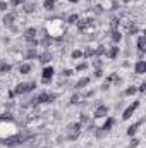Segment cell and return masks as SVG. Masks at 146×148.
Masks as SVG:
<instances>
[{"label": "cell", "mask_w": 146, "mask_h": 148, "mask_svg": "<svg viewBox=\"0 0 146 148\" xmlns=\"http://www.w3.org/2000/svg\"><path fill=\"white\" fill-rule=\"evenodd\" d=\"M136 93H138V86H129V88L124 90L122 97H132V95H136Z\"/></svg>", "instance_id": "obj_25"}, {"label": "cell", "mask_w": 146, "mask_h": 148, "mask_svg": "<svg viewBox=\"0 0 146 148\" xmlns=\"http://www.w3.org/2000/svg\"><path fill=\"white\" fill-rule=\"evenodd\" d=\"M59 98V93H50V91H41L35 98L29 100V105H40V103H52Z\"/></svg>", "instance_id": "obj_3"}, {"label": "cell", "mask_w": 146, "mask_h": 148, "mask_svg": "<svg viewBox=\"0 0 146 148\" xmlns=\"http://www.w3.org/2000/svg\"><path fill=\"white\" fill-rule=\"evenodd\" d=\"M36 88V81H23V83H17L16 88L12 90L16 97L19 95H26V93H31L33 90Z\"/></svg>", "instance_id": "obj_4"}, {"label": "cell", "mask_w": 146, "mask_h": 148, "mask_svg": "<svg viewBox=\"0 0 146 148\" xmlns=\"http://www.w3.org/2000/svg\"><path fill=\"white\" fill-rule=\"evenodd\" d=\"M31 71H33V66H31L29 62H24V64L19 66V73L21 74H29Z\"/></svg>", "instance_id": "obj_22"}, {"label": "cell", "mask_w": 146, "mask_h": 148, "mask_svg": "<svg viewBox=\"0 0 146 148\" xmlns=\"http://www.w3.org/2000/svg\"><path fill=\"white\" fill-rule=\"evenodd\" d=\"M83 57H84V59H91V57H96V55H95V48H91V47H86V48L83 50Z\"/></svg>", "instance_id": "obj_24"}, {"label": "cell", "mask_w": 146, "mask_h": 148, "mask_svg": "<svg viewBox=\"0 0 146 148\" xmlns=\"http://www.w3.org/2000/svg\"><path fill=\"white\" fill-rule=\"evenodd\" d=\"M91 66H93V69H103V60H102V57H95V60H91Z\"/></svg>", "instance_id": "obj_26"}, {"label": "cell", "mask_w": 146, "mask_h": 148, "mask_svg": "<svg viewBox=\"0 0 146 148\" xmlns=\"http://www.w3.org/2000/svg\"><path fill=\"white\" fill-rule=\"evenodd\" d=\"M139 105H141V100H134V102L126 109V110L122 112V121H129V119L132 117V114L139 109Z\"/></svg>", "instance_id": "obj_6"}, {"label": "cell", "mask_w": 146, "mask_h": 148, "mask_svg": "<svg viewBox=\"0 0 146 148\" xmlns=\"http://www.w3.org/2000/svg\"><path fill=\"white\" fill-rule=\"evenodd\" d=\"M112 9H113V10H115V9H119V2H117V0H113V2H112Z\"/></svg>", "instance_id": "obj_45"}, {"label": "cell", "mask_w": 146, "mask_h": 148, "mask_svg": "<svg viewBox=\"0 0 146 148\" xmlns=\"http://www.w3.org/2000/svg\"><path fill=\"white\" fill-rule=\"evenodd\" d=\"M136 47H138V50H139L141 53H145V52H146V36H145V35L138 36V41H136Z\"/></svg>", "instance_id": "obj_17"}, {"label": "cell", "mask_w": 146, "mask_h": 148, "mask_svg": "<svg viewBox=\"0 0 146 148\" xmlns=\"http://www.w3.org/2000/svg\"><path fill=\"white\" fill-rule=\"evenodd\" d=\"M110 112V107L108 105H105V103H100L96 109H95V112H93V119H105L107 115H108Z\"/></svg>", "instance_id": "obj_7"}, {"label": "cell", "mask_w": 146, "mask_h": 148, "mask_svg": "<svg viewBox=\"0 0 146 148\" xmlns=\"http://www.w3.org/2000/svg\"><path fill=\"white\" fill-rule=\"evenodd\" d=\"M136 2H139V0H136Z\"/></svg>", "instance_id": "obj_50"}, {"label": "cell", "mask_w": 146, "mask_h": 148, "mask_svg": "<svg viewBox=\"0 0 146 148\" xmlns=\"http://www.w3.org/2000/svg\"><path fill=\"white\" fill-rule=\"evenodd\" d=\"M24 2L23 0H9V5H12V7H19V5H23Z\"/></svg>", "instance_id": "obj_39"}, {"label": "cell", "mask_w": 146, "mask_h": 148, "mask_svg": "<svg viewBox=\"0 0 146 148\" xmlns=\"http://www.w3.org/2000/svg\"><path fill=\"white\" fill-rule=\"evenodd\" d=\"M113 124H115V119H113V117H110V115H107V117H105V122L102 124V127H100V129H102L103 133H107V131H110V129L113 127Z\"/></svg>", "instance_id": "obj_14"}, {"label": "cell", "mask_w": 146, "mask_h": 148, "mask_svg": "<svg viewBox=\"0 0 146 148\" xmlns=\"http://www.w3.org/2000/svg\"><path fill=\"white\" fill-rule=\"evenodd\" d=\"M138 91H139V93H145L146 91V83H141V84L138 86Z\"/></svg>", "instance_id": "obj_44"}, {"label": "cell", "mask_w": 146, "mask_h": 148, "mask_svg": "<svg viewBox=\"0 0 146 148\" xmlns=\"http://www.w3.org/2000/svg\"><path fill=\"white\" fill-rule=\"evenodd\" d=\"M76 24H77V29H79L81 33H84V31L93 24V21H91V19H81V17H79V21H77Z\"/></svg>", "instance_id": "obj_11"}, {"label": "cell", "mask_w": 146, "mask_h": 148, "mask_svg": "<svg viewBox=\"0 0 146 148\" xmlns=\"http://www.w3.org/2000/svg\"><path fill=\"white\" fill-rule=\"evenodd\" d=\"M79 21V14H69L67 16V19H65V23L67 24H76Z\"/></svg>", "instance_id": "obj_30"}, {"label": "cell", "mask_w": 146, "mask_h": 148, "mask_svg": "<svg viewBox=\"0 0 146 148\" xmlns=\"http://www.w3.org/2000/svg\"><path fill=\"white\" fill-rule=\"evenodd\" d=\"M23 2H26V0H23Z\"/></svg>", "instance_id": "obj_51"}, {"label": "cell", "mask_w": 146, "mask_h": 148, "mask_svg": "<svg viewBox=\"0 0 146 148\" xmlns=\"http://www.w3.org/2000/svg\"><path fill=\"white\" fill-rule=\"evenodd\" d=\"M43 9L45 10H53L55 9V0H43Z\"/></svg>", "instance_id": "obj_27"}, {"label": "cell", "mask_w": 146, "mask_h": 148, "mask_svg": "<svg viewBox=\"0 0 146 148\" xmlns=\"http://www.w3.org/2000/svg\"><path fill=\"white\" fill-rule=\"evenodd\" d=\"M93 12H95V14H102V12H103V7H102L100 3H95V5H93Z\"/></svg>", "instance_id": "obj_36"}, {"label": "cell", "mask_w": 146, "mask_h": 148, "mask_svg": "<svg viewBox=\"0 0 146 148\" xmlns=\"http://www.w3.org/2000/svg\"><path fill=\"white\" fill-rule=\"evenodd\" d=\"M55 2H57V0H55Z\"/></svg>", "instance_id": "obj_52"}, {"label": "cell", "mask_w": 146, "mask_h": 148, "mask_svg": "<svg viewBox=\"0 0 146 148\" xmlns=\"http://www.w3.org/2000/svg\"><path fill=\"white\" fill-rule=\"evenodd\" d=\"M110 40H112L113 45H119V43H120V40H122V33H120L119 28H117V29H110Z\"/></svg>", "instance_id": "obj_13"}, {"label": "cell", "mask_w": 146, "mask_h": 148, "mask_svg": "<svg viewBox=\"0 0 146 148\" xmlns=\"http://www.w3.org/2000/svg\"><path fill=\"white\" fill-rule=\"evenodd\" d=\"M77 138H79V133H69L64 140H67V141H76Z\"/></svg>", "instance_id": "obj_34"}, {"label": "cell", "mask_w": 146, "mask_h": 148, "mask_svg": "<svg viewBox=\"0 0 146 148\" xmlns=\"http://www.w3.org/2000/svg\"><path fill=\"white\" fill-rule=\"evenodd\" d=\"M89 67V64L88 62H81V64H77L76 66V73H83V71H86Z\"/></svg>", "instance_id": "obj_31"}, {"label": "cell", "mask_w": 146, "mask_h": 148, "mask_svg": "<svg viewBox=\"0 0 146 148\" xmlns=\"http://www.w3.org/2000/svg\"><path fill=\"white\" fill-rule=\"evenodd\" d=\"M35 10H36V3H33V2L23 3V12H24V14H33Z\"/></svg>", "instance_id": "obj_20"}, {"label": "cell", "mask_w": 146, "mask_h": 148, "mask_svg": "<svg viewBox=\"0 0 146 148\" xmlns=\"http://www.w3.org/2000/svg\"><path fill=\"white\" fill-rule=\"evenodd\" d=\"M108 88H110L108 83H103V84H102V90H103V91H105V90H108Z\"/></svg>", "instance_id": "obj_47"}, {"label": "cell", "mask_w": 146, "mask_h": 148, "mask_svg": "<svg viewBox=\"0 0 146 148\" xmlns=\"http://www.w3.org/2000/svg\"><path fill=\"white\" fill-rule=\"evenodd\" d=\"M119 53H120V48H119V45H112L107 48V52H105V55L108 57L110 60H115L117 57H119Z\"/></svg>", "instance_id": "obj_9"}, {"label": "cell", "mask_w": 146, "mask_h": 148, "mask_svg": "<svg viewBox=\"0 0 146 148\" xmlns=\"http://www.w3.org/2000/svg\"><path fill=\"white\" fill-rule=\"evenodd\" d=\"M0 10H2V12H7V10H9V3L3 2V0H0Z\"/></svg>", "instance_id": "obj_38"}, {"label": "cell", "mask_w": 146, "mask_h": 148, "mask_svg": "<svg viewBox=\"0 0 146 148\" xmlns=\"http://www.w3.org/2000/svg\"><path fill=\"white\" fill-rule=\"evenodd\" d=\"M14 97H16V95H14V91H12V90H10V91H7V98H14Z\"/></svg>", "instance_id": "obj_46"}, {"label": "cell", "mask_w": 146, "mask_h": 148, "mask_svg": "<svg viewBox=\"0 0 146 148\" xmlns=\"http://www.w3.org/2000/svg\"><path fill=\"white\" fill-rule=\"evenodd\" d=\"M83 129V124L79 122V121H76V122H71L69 126H67V133H79Z\"/></svg>", "instance_id": "obj_19"}, {"label": "cell", "mask_w": 146, "mask_h": 148, "mask_svg": "<svg viewBox=\"0 0 146 148\" xmlns=\"http://www.w3.org/2000/svg\"><path fill=\"white\" fill-rule=\"evenodd\" d=\"M81 57H83V50L77 48V50H72V52H71V59H72V60H77V59H81Z\"/></svg>", "instance_id": "obj_32"}, {"label": "cell", "mask_w": 146, "mask_h": 148, "mask_svg": "<svg viewBox=\"0 0 146 148\" xmlns=\"http://www.w3.org/2000/svg\"><path fill=\"white\" fill-rule=\"evenodd\" d=\"M119 24H120V17H112V21H110L112 29H117V28H119Z\"/></svg>", "instance_id": "obj_33"}, {"label": "cell", "mask_w": 146, "mask_h": 148, "mask_svg": "<svg viewBox=\"0 0 146 148\" xmlns=\"http://www.w3.org/2000/svg\"><path fill=\"white\" fill-rule=\"evenodd\" d=\"M143 124H145V117H143V119H139L138 122H134L132 126H129V127H127V136H131V138H132V136L138 133V127H139V126H143Z\"/></svg>", "instance_id": "obj_12"}, {"label": "cell", "mask_w": 146, "mask_h": 148, "mask_svg": "<svg viewBox=\"0 0 146 148\" xmlns=\"http://www.w3.org/2000/svg\"><path fill=\"white\" fill-rule=\"evenodd\" d=\"M74 74L72 69H62V77H71Z\"/></svg>", "instance_id": "obj_37"}, {"label": "cell", "mask_w": 146, "mask_h": 148, "mask_svg": "<svg viewBox=\"0 0 146 148\" xmlns=\"http://www.w3.org/2000/svg\"><path fill=\"white\" fill-rule=\"evenodd\" d=\"M102 76H103V69H95L93 77H102Z\"/></svg>", "instance_id": "obj_43"}, {"label": "cell", "mask_w": 146, "mask_h": 148, "mask_svg": "<svg viewBox=\"0 0 146 148\" xmlns=\"http://www.w3.org/2000/svg\"><path fill=\"white\" fill-rule=\"evenodd\" d=\"M53 74H55L53 66H45L43 71H41V83L43 84H50L52 79H53Z\"/></svg>", "instance_id": "obj_5"}, {"label": "cell", "mask_w": 146, "mask_h": 148, "mask_svg": "<svg viewBox=\"0 0 146 148\" xmlns=\"http://www.w3.org/2000/svg\"><path fill=\"white\" fill-rule=\"evenodd\" d=\"M69 103H71V105H79V103H81V95H79V93H72Z\"/></svg>", "instance_id": "obj_28"}, {"label": "cell", "mask_w": 146, "mask_h": 148, "mask_svg": "<svg viewBox=\"0 0 146 148\" xmlns=\"http://www.w3.org/2000/svg\"><path fill=\"white\" fill-rule=\"evenodd\" d=\"M36 59L40 60V64H48V62H50V60L53 59V55H52V52H50V50H45V52L38 53Z\"/></svg>", "instance_id": "obj_10"}, {"label": "cell", "mask_w": 146, "mask_h": 148, "mask_svg": "<svg viewBox=\"0 0 146 148\" xmlns=\"http://www.w3.org/2000/svg\"><path fill=\"white\" fill-rule=\"evenodd\" d=\"M83 97H84V98H91V97H95V90H88V91H84Z\"/></svg>", "instance_id": "obj_42"}, {"label": "cell", "mask_w": 146, "mask_h": 148, "mask_svg": "<svg viewBox=\"0 0 146 148\" xmlns=\"http://www.w3.org/2000/svg\"><path fill=\"white\" fill-rule=\"evenodd\" d=\"M52 41H53V38L50 36V35H46V33H45V35H43V38H41V41H40V43H41V47H45V48H48V47L52 45Z\"/></svg>", "instance_id": "obj_23"}, {"label": "cell", "mask_w": 146, "mask_h": 148, "mask_svg": "<svg viewBox=\"0 0 146 148\" xmlns=\"http://www.w3.org/2000/svg\"><path fill=\"white\" fill-rule=\"evenodd\" d=\"M138 145H139V140H138V138H132L131 143H129V148H136Z\"/></svg>", "instance_id": "obj_41"}, {"label": "cell", "mask_w": 146, "mask_h": 148, "mask_svg": "<svg viewBox=\"0 0 146 148\" xmlns=\"http://www.w3.org/2000/svg\"><path fill=\"white\" fill-rule=\"evenodd\" d=\"M65 2H69V3H77L79 0H65Z\"/></svg>", "instance_id": "obj_48"}, {"label": "cell", "mask_w": 146, "mask_h": 148, "mask_svg": "<svg viewBox=\"0 0 146 148\" xmlns=\"http://www.w3.org/2000/svg\"><path fill=\"white\" fill-rule=\"evenodd\" d=\"M38 57V52H36V47H29L24 53V60H31V59H36Z\"/></svg>", "instance_id": "obj_18"}, {"label": "cell", "mask_w": 146, "mask_h": 148, "mask_svg": "<svg viewBox=\"0 0 146 148\" xmlns=\"http://www.w3.org/2000/svg\"><path fill=\"white\" fill-rule=\"evenodd\" d=\"M2 23H3V26L12 28V26H14V23H16V12H5V14H3V19H2Z\"/></svg>", "instance_id": "obj_8"}, {"label": "cell", "mask_w": 146, "mask_h": 148, "mask_svg": "<svg viewBox=\"0 0 146 148\" xmlns=\"http://www.w3.org/2000/svg\"><path fill=\"white\" fill-rule=\"evenodd\" d=\"M134 73L139 74V76L146 73V60H136V64H134Z\"/></svg>", "instance_id": "obj_16"}, {"label": "cell", "mask_w": 146, "mask_h": 148, "mask_svg": "<svg viewBox=\"0 0 146 148\" xmlns=\"http://www.w3.org/2000/svg\"><path fill=\"white\" fill-rule=\"evenodd\" d=\"M105 52H107V47H105V45H98V47L95 48V55H96V57L105 55Z\"/></svg>", "instance_id": "obj_29"}, {"label": "cell", "mask_w": 146, "mask_h": 148, "mask_svg": "<svg viewBox=\"0 0 146 148\" xmlns=\"http://www.w3.org/2000/svg\"><path fill=\"white\" fill-rule=\"evenodd\" d=\"M17 133V126L14 124V119L12 121H2L0 119V140H7L10 136H14Z\"/></svg>", "instance_id": "obj_2"}, {"label": "cell", "mask_w": 146, "mask_h": 148, "mask_svg": "<svg viewBox=\"0 0 146 148\" xmlns=\"http://www.w3.org/2000/svg\"><path fill=\"white\" fill-rule=\"evenodd\" d=\"M138 31H139V29H138V26H136V24H131V26H129V29H127V33H129L131 36H132V35H138Z\"/></svg>", "instance_id": "obj_35"}, {"label": "cell", "mask_w": 146, "mask_h": 148, "mask_svg": "<svg viewBox=\"0 0 146 148\" xmlns=\"http://www.w3.org/2000/svg\"><path fill=\"white\" fill-rule=\"evenodd\" d=\"M89 83H91V77H89V76H84V77H81V79L76 81L74 88H76V90H81V88H86Z\"/></svg>", "instance_id": "obj_15"}, {"label": "cell", "mask_w": 146, "mask_h": 148, "mask_svg": "<svg viewBox=\"0 0 146 148\" xmlns=\"http://www.w3.org/2000/svg\"><path fill=\"white\" fill-rule=\"evenodd\" d=\"M79 122H81V124H86V122H89V117H88L86 114H81V117H79Z\"/></svg>", "instance_id": "obj_40"}, {"label": "cell", "mask_w": 146, "mask_h": 148, "mask_svg": "<svg viewBox=\"0 0 146 148\" xmlns=\"http://www.w3.org/2000/svg\"><path fill=\"white\" fill-rule=\"evenodd\" d=\"M46 35L53 38V40H60V38L65 35V26H64V21L59 19V17H53L46 23Z\"/></svg>", "instance_id": "obj_1"}, {"label": "cell", "mask_w": 146, "mask_h": 148, "mask_svg": "<svg viewBox=\"0 0 146 148\" xmlns=\"http://www.w3.org/2000/svg\"><path fill=\"white\" fill-rule=\"evenodd\" d=\"M120 2H122V3L126 5V3H129V2H132V0H120Z\"/></svg>", "instance_id": "obj_49"}, {"label": "cell", "mask_w": 146, "mask_h": 148, "mask_svg": "<svg viewBox=\"0 0 146 148\" xmlns=\"http://www.w3.org/2000/svg\"><path fill=\"white\" fill-rule=\"evenodd\" d=\"M10 69H12V66H10L9 62H5V60H0V76H3V74H9V73H10Z\"/></svg>", "instance_id": "obj_21"}]
</instances>
